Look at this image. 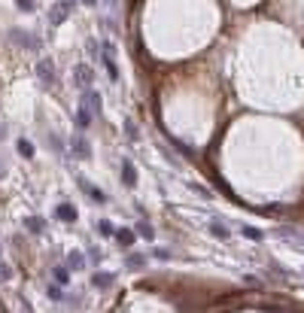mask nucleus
I'll return each mask as SVG.
<instances>
[{
	"mask_svg": "<svg viewBox=\"0 0 304 313\" xmlns=\"http://www.w3.org/2000/svg\"><path fill=\"white\" fill-rule=\"evenodd\" d=\"M112 52H116V49H112V43H104V67H107L110 79L116 82V79H119V64L112 61Z\"/></svg>",
	"mask_w": 304,
	"mask_h": 313,
	"instance_id": "1",
	"label": "nucleus"
},
{
	"mask_svg": "<svg viewBox=\"0 0 304 313\" xmlns=\"http://www.w3.org/2000/svg\"><path fill=\"white\" fill-rule=\"evenodd\" d=\"M73 3H76V0H64V3H55V6H52V13H49V18L55 21V25H61V21H64L67 16H70Z\"/></svg>",
	"mask_w": 304,
	"mask_h": 313,
	"instance_id": "2",
	"label": "nucleus"
},
{
	"mask_svg": "<svg viewBox=\"0 0 304 313\" xmlns=\"http://www.w3.org/2000/svg\"><path fill=\"white\" fill-rule=\"evenodd\" d=\"M55 219H61V222H76V207L73 204H58L55 207Z\"/></svg>",
	"mask_w": 304,
	"mask_h": 313,
	"instance_id": "3",
	"label": "nucleus"
},
{
	"mask_svg": "<svg viewBox=\"0 0 304 313\" xmlns=\"http://www.w3.org/2000/svg\"><path fill=\"white\" fill-rule=\"evenodd\" d=\"M80 185H82V192H88V198H92L95 204H104V201H107V195L100 192L95 182H85V180H80Z\"/></svg>",
	"mask_w": 304,
	"mask_h": 313,
	"instance_id": "4",
	"label": "nucleus"
},
{
	"mask_svg": "<svg viewBox=\"0 0 304 313\" xmlns=\"http://www.w3.org/2000/svg\"><path fill=\"white\" fill-rule=\"evenodd\" d=\"M37 76L43 79V82H52V58H40V64H37Z\"/></svg>",
	"mask_w": 304,
	"mask_h": 313,
	"instance_id": "5",
	"label": "nucleus"
},
{
	"mask_svg": "<svg viewBox=\"0 0 304 313\" xmlns=\"http://www.w3.org/2000/svg\"><path fill=\"white\" fill-rule=\"evenodd\" d=\"M92 79H95V70L88 64H80L76 67V82L80 85H92Z\"/></svg>",
	"mask_w": 304,
	"mask_h": 313,
	"instance_id": "6",
	"label": "nucleus"
},
{
	"mask_svg": "<svg viewBox=\"0 0 304 313\" xmlns=\"http://www.w3.org/2000/svg\"><path fill=\"white\" fill-rule=\"evenodd\" d=\"M116 240L122 243V247H134V240H137V231H131V228H119V231H116Z\"/></svg>",
	"mask_w": 304,
	"mask_h": 313,
	"instance_id": "7",
	"label": "nucleus"
},
{
	"mask_svg": "<svg viewBox=\"0 0 304 313\" xmlns=\"http://www.w3.org/2000/svg\"><path fill=\"white\" fill-rule=\"evenodd\" d=\"M88 125H92V110L82 103V107L76 110V128H88Z\"/></svg>",
	"mask_w": 304,
	"mask_h": 313,
	"instance_id": "8",
	"label": "nucleus"
},
{
	"mask_svg": "<svg viewBox=\"0 0 304 313\" xmlns=\"http://www.w3.org/2000/svg\"><path fill=\"white\" fill-rule=\"evenodd\" d=\"M122 182H125V185H134V182H137V173H134V165H131V161H122Z\"/></svg>",
	"mask_w": 304,
	"mask_h": 313,
	"instance_id": "9",
	"label": "nucleus"
},
{
	"mask_svg": "<svg viewBox=\"0 0 304 313\" xmlns=\"http://www.w3.org/2000/svg\"><path fill=\"white\" fill-rule=\"evenodd\" d=\"M112 280H116V277H112V274H107V271H97V274L92 277V286L104 289V286H112Z\"/></svg>",
	"mask_w": 304,
	"mask_h": 313,
	"instance_id": "10",
	"label": "nucleus"
},
{
	"mask_svg": "<svg viewBox=\"0 0 304 313\" xmlns=\"http://www.w3.org/2000/svg\"><path fill=\"white\" fill-rule=\"evenodd\" d=\"M85 100H88V107H92V113H100V95H97L95 88L85 91Z\"/></svg>",
	"mask_w": 304,
	"mask_h": 313,
	"instance_id": "11",
	"label": "nucleus"
},
{
	"mask_svg": "<svg viewBox=\"0 0 304 313\" xmlns=\"http://www.w3.org/2000/svg\"><path fill=\"white\" fill-rule=\"evenodd\" d=\"M67 262H70V268H85V256L80 249H73V252H67Z\"/></svg>",
	"mask_w": 304,
	"mask_h": 313,
	"instance_id": "12",
	"label": "nucleus"
},
{
	"mask_svg": "<svg viewBox=\"0 0 304 313\" xmlns=\"http://www.w3.org/2000/svg\"><path fill=\"white\" fill-rule=\"evenodd\" d=\"M240 231H243V237H250V240H265V231H258L253 225H243Z\"/></svg>",
	"mask_w": 304,
	"mask_h": 313,
	"instance_id": "13",
	"label": "nucleus"
},
{
	"mask_svg": "<svg viewBox=\"0 0 304 313\" xmlns=\"http://www.w3.org/2000/svg\"><path fill=\"white\" fill-rule=\"evenodd\" d=\"M97 231H100L104 237H112V234H116V225L107 222V219H100V222H97Z\"/></svg>",
	"mask_w": 304,
	"mask_h": 313,
	"instance_id": "14",
	"label": "nucleus"
},
{
	"mask_svg": "<svg viewBox=\"0 0 304 313\" xmlns=\"http://www.w3.org/2000/svg\"><path fill=\"white\" fill-rule=\"evenodd\" d=\"M73 149H76V155H85V158L92 155V149L82 143V137H73Z\"/></svg>",
	"mask_w": 304,
	"mask_h": 313,
	"instance_id": "15",
	"label": "nucleus"
},
{
	"mask_svg": "<svg viewBox=\"0 0 304 313\" xmlns=\"http://www.w3.org/2000/svg\"><path fill=\"white\" fill-rule=\"evenodd\" d=\"M18 152L25 155V158H33V146H31V140H25V137H21V140H18Z\"/></svg>",
	"mask_w": 304,
	"mask_h": 313,
	"instance_id": "16",
	"label": "nucleus"
},
{
	"mask_svg": "<svg viewBox=\"0 0 304 313\" xmlns=\"http://www.w3.org/2000/svg\"><path fill=\"white\" fill-rule=\"evenodd\" d=\"M207 231H210V234H216V237H228V228H222L219 222H210Z\"/></svg>",
	"mask_w": 304,
	"mask_h": 313,
	"instance_id": "17",
	"label": "nucleus"
},
{
	"mask_svg": "<svg viewBox=\"0 0 304 313\" xmlns=\"http://www.w3.org/2000/svg\"><path fill=\"white\" fill-rule=\"evenodd\" d=\"M55 280H58L61 286H67V283H70V271H67V268H55Z\"/></svg>",
	"mask_w": 304,
	"mask_h": 313,
	"instance_id": "18",
	"label": "nucleus"
},
{
	"mask_svg": "<svg viewBox=\"0 0 304 313\" xmlns=\"http://www.w3.org/2000/svg\"><path fill=\"white\" fill-rule=\"evenodd\" d=\"M143 262H146L143 256H128V262H125V264H128L131 271H140V268H143Z\"/></svg>",
	"mask_w": 304,
	"mask_h": 313,
	"instance_id": "19",
	"label": "nucleus"
},
{
	"mask_svg": "<svg viewBox=\"0 0 304 313\" xmlns=\"http://www.w3.org/2000/svg\"><path fill=\"white\" fill-rule=\"evenodd\" d=\"M125 134H128V140H137V137H140V131H137V125H134L131 119L125 122Z\"/></svg>",
	"mask_w": 304,
	"mask_h": 313,
	"instance_id": "20",
	"label": "nucleus"
},
{
	"mask_svg": "<svg viewBox=\"0 0 304 313\" xmlns=\"http://www.w3.org/2000/svg\"><path fill=\"white\" fill-rule=\"evenodd\" d=\"M49 298H52V301H64L67 295H64V289H58V286H49Z\"/></svg>",
	"mask_w": 304,
	"mask_h": 313,
	"instance_id": "21",
	"label": "nucleus"
},
{
	"mask_svg": "<svg viewBox=\"0 0 304 313\" xmlns=\"http://www.w3.org/2000/svg\"><path fill=\"white\" fill-rule=\"evenodd\" d=\"M28 228L37 231V234H43V228H46V225H43V219H28Z\"/></svg>",
	"mask_w": 304,
	"mask_h": 313,
	"instance_id": "22",
	"label": "nucleus"
},
{
	"mask_svg": "<svg viewBox=\"0 0 304 313\" xmlns=\"http://www.w3.org/2000/svg\"><path fill=\"white\" fill-rule=\"evenodd\" d=\"M137 231H140V234H143L146 240H152V228L146 225V222H140V225H137Z\"/></svg>",
	"mask_w": 304,
	"mask_h": 313,
	"instance_id": "23",
	"label": "nucleus"
},
{
	"mask_svg": "<svg viewBox=\"0 0 304 313\" xmlns=\"http://www.w3.org/2000/svg\"><path fill=\"white\" fill-rule=\"evenodd\" d=\"M18 9H25V13H31V9H33V3H31V0H18Z\"/></svg>",
	"mask_w": 304,
	"mask_h": 313,
	"instance_id": "24",
	"label": "nucleus"
},
{
	"mask_svg": "<svg viewBox=\"0 0 304 313\" xmlns=\"http://www.w3.org/2000/svg\"><path fill=\"white\" fill-rule=\"evenodd\" d=\"M152 256H155V259H171V252H167V249H155Z\"/></svg>",
	"mask_w": 304,
	"mask_h": 313,
	"instance_id": "25",
	"label": "nucleus"
},
{
	"mask_svg": "<svg viewBox=\"0 0 304 313\" xmlns=\"http://www.w3.org/2000/svg\"><path fill=\"white\" fill-rule=\"evenodd\" d=\"M0 277L6 280V277H9V268H3V264H0Z\"/></svg>",
	"mask_w": 304,
	"mask_h": 313,
	"instance_id": "26",
	"label": "nucleus"
}]
</instances>
